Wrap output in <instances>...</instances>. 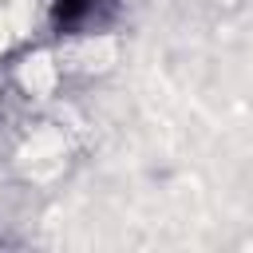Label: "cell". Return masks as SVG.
Masks as SVG:
<instances>
[{
    "instance_id": "1",
    "label": "cell",
    "mask_w": 253,
    "mask_h": 253,
    "mask_svg": "<svg viewBox=\"0 0 253 253\" xmlns=\"http://www.w3.org/2000/svg\"><path fill=\"white\" fill-rule=\"evenodd\" d=\"M51 4V20L55 28H83L99 16V0H47Z\"/></svg>"
}]
</instances>
